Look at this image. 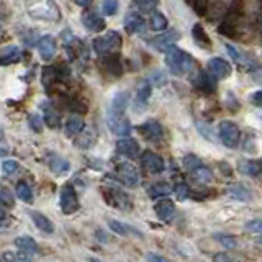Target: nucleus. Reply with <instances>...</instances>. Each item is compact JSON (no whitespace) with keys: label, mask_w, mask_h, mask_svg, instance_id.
Returning a JSON list of instances; mask_svg holds the SVG:
<instances>
[{"label":"nucleus","mask_w":262,"mask_h":262,"mask_svg":"<svg viewBox=\"0 0 262 262\" xmlns=\"http://www.w3.org/2000/svg\"><path fill=\"white\" fill-rule=\"evenodd\" d=\"M166 64L176 76H190L196 71V62L192 59V56L177 48H169L166 51Z\"/></svg>","instance_id":"f257e3e1"},{"label":"nucleus","mask_w":262,"mask_h":262,"mask_svg":"<svg viewBox=\"0 0 262 262\" xmlns=\"http://www.w3.org/2000/svg\"><path fill=\"white\" fill-rule=\"evenodd\" d=\"M121 46V36L117 31H106L105 35L94 39V51L98 56H106L118 51Z\"/></svg>","instance_id":"f03ea898"},{"label":"nucleus","mask_w":262,"mask_h":262,"mask_svg":"<svg viewBox=\"0 0 262 262\" xmlns=\"http://www.w3.org/2000/svg\"><path fill=\"white\" fill-rule=\"evenodd\" d=\"M106 125H108L110 131L117 136H128L131 133V125L123 115V112L112 108L106 115Z\"/></svg>","instance_id":"7ed1b4c3"},{"label":"nucleus","mask_w":262,"mask_h":262,"mask_svg":"<svg viewBox=\"0 0 262 262\" xmlns=\"http://www.w3.org/2000/svg\"><path fill=\"white\" fill-rule=\"evenodd\" d=\"M59 205L64 215H72L79 210V199L77 193L74 190V187L71 184L64 185L61 190V196H59Z\"/></svg>","instance_id":"20e7f679"},{"label":"nucleus","mask_w":262,"mask_h":262,"mask_svg":"<svg viewBox=\"0 0 262 262\" xmlns=\"http://www.w3.org/2000/svg\"><path fill=\"white\" fill-rule=\"evenodd\" d=\"M218 135L221 143L226 147H236L237 141H239V128L231 121H223L218 126Z\"/></svg>","instance_id":"39448f33"},{"label":"nucleus","mask_w":262,"mask_h":262,"mask_svg":"<svg viewBox=\"0 0 262 262\" xmlns=\"http://www.w3.org/2000/svg\"><path fill=\"white\" fill-rule=\"evenodd\" d=\"M117 172L123 184H126L128 187H138L139 174H138V169L131 162H121L117 167Z\"/></svg>","instance_id":"423d86ee"},{"label":"nucleus","mask_w":262,"mask_h":262,"mask_svg":"<svg viewBox=\"0 0 262 262\" xmlns=\"http://www.w3.org/2000/svg\"><path fill=\"white\" fill-rule=\"evenodd\" d=\"M179 39H180V31L179 30H169L166 33H162V35L152 38L151 45L156 49H159V51H167V49L174 46Z\"/></svg>","instance_id":"0eeeda50"},{"label":"nucleus","mask_w":262,"mask_h":262,"mask_svg":"<svg viewBox=\"0 0 262 262\" xmlns=\"http://www.w3.org/2000/svg\"><path fill=\"white\" fill-rule=\"evenodd\" d=\"M143 167L149 172V174H161V172L166 169V164H164L161 156H158L156 152L146 151L143 154Z\"/></svg>","instance_id":"6e6552de"},{"label":"nucleus","mask_w":262,"mask_h":262,"mask_svg":"<svg viewBox=\"0 0 262 262\" xmlns=\"http://www.w3.org/2000/svg\"><path fill=\"white\" fill-rule=\"evenodd\" d=\"M208 68H210V72L216 79H226L231 76V71H233L231 64L225 59H221V57H213V59H210Z\"/></svg>","instance_id":"1a4fd4ad"},{"label":"nucleus","mask_w":262,"mask_h":262,"mask_svg":"<svg viewBox=\"0 0 262 262\" xmlns=\"http://www.w3.org/2000/svg\"><path fill=\"white\" fill-rule=\"evenodd\" d=\"M31 16L35 18H46V20H57L59 18V12L54 7V4H41V5H35L33 8H30Z\"/></svg>","instance_id":"9d476101"},{"label":"nucleus","mask_w":262,"mask_h":262,"mask_svg":"<svg viewBox=\"0 0 262 262\" xmlns=\"http://www.w3.org/2000/svg\"><path fill=\"white\" fill-rule=\"evenodd\" d=\"M154 211L159 220L169 223V221L174 220V216H176V205L170 200H159L154 205Z\"/></svg>","instance_id":"9b49d317"},{"label":"nucleus","mask_w":262,"mask_h":262,"mask_svg":"<svg viewBox=\"0 0 262 262\" xmlns=\"http://www.w3.org/2000/svg\"><path fill=\"white\" fill-rule=\"evenodd\" d=\"M141 133L146 139H149V141H159V139H162V136H164L161 123L156 120H147L146 123H143Z\"/></svg>","instance_id":"f8f14e48"},{"label":"nucleus","mask_w":262,"mask_h":262,"mask_svg":"<svg viewBox=\"0 0 262 262\" xmlns=\"http://www.w3.org/2000/svg\"><path fill=\"white\" fill-rule=\"evenodd\" d=\"M38 49H39V56L43 61H51L54 54H56V43L54 38L51 35H45L43 38H39L38 43Z\"/></svg>","instance_id":"ddd939ff"},{"label":"nucleus","mask_w":262,"mask_h":262,"mask_svg":"<svg viewBox=\"0 0 262 262\" xmlns=\"http://www.w3.org/2000/svg\"><path fill=\"white\" fill-rule=\"evenodd\" d=\"M125 28L131 35H136V33H141L146 28V21L141 15H138L135 12H129L125 16Z\"/></svg>","instance_id":"4468645a"},{"label":"nucleus","mask_w":262,"mask_h":262,"mask_svg":"<svg viewBox=\"0 0 262 262\" xmlns=\"http://www.w3.org/2000/svg\"><path fill=\"white\" fill-rule=\"evenodd\" d=\"M117 151L123 156H126V158H136L139 154V144L135 141V139L131 138H126V139H120L117 143Z\"/></svg>","instance_id":"2eb2a0df"},{"label":"nucleus","mask_w":262,"mask_h":262,"mask_svg":"<svg viewBox=\"0 0 262 262\" xmlns=\"http://www.w3.org/2000/svg\"><path fill=\"white\" fill-rule=\"evenodd\" d=\"M110 199H115V200L108 202L110 205H113V207H117L120 210H129L131 208L128 195L123 193L121 190H117V188H112V190H108V192H106V200H110Z\"/></svg>","instance_id":"dca6fc26"},{"label":"nucleus","mask_w":262,"mask_h":262,"mask_svg":"<svg viewBox=\"0 0 262 262\" xmlns=\"http://www.w3.org/2000/svg\"><path fill=\"white\" fill-rule=\"evenodd\" d=\"M15 246L20 249V252L28 254V256H33V254L39 252V248H38L36 241L33 239V237H30V236H18L15 239Z\"/></svg>","instance_id":"f3484780"},{"label":"nucleus","mask_w":262,"mask_h":262,"mask_svg":"<svg viewBox=\"0 0 262 262\" xmlns=\"http://www.w3.org/2000/svg\"><path fill=\"white\" fill-rule=\"evenodd\" d=\"M20 57H21V51L18 46H5L0 49V64L2 66L18 62Z\"/></svg>","instance_id":"a211bd4d"},{"label":"nucleus","mask_w":262,"mask_h":262,"mask_svg":"<svg viewBox=\"0 0 262 262\" xmlns=\"http://www.w3.org/2000/svg\"><path fill=\"white\" fill-rule=\"evenodd\" d=\"M82 23H84V27L89 30V31H94V33H98L105 30V20L102 18L100 15L97 13H85L84 18H82Z\"/></svg>","instance_id":"6ab92c4d"},{"label":"nucleus","mask_w":262,"mask_h":262,"mask_svg":"<svg viewBox=\"0 0 262 262\" xmlns=\"http://www.w3.org/2000/svg\"><path fill=\"white\" fill-rule=\"evenodd\" d=\"M31 220H33V223L36 225V228L39 229V231H43V233H46V234L54 233V225H53V221L49 220L48 216H45L43 213H39V211H31Z\"/></svg>","instance_id":"aec40b11"},{"label":"nucleus","mask_w":262,"mask_h":262,"mask_svg":"<svg viewBox=\"0 0 262 262\" xmlns=\"http://www.w3.org/2000/svg\"><path fill=\"white\" fill-rule=\"evenodd\" d=\"M49 169H51L56 176H66L71 169V164L68 159L64 158H59V156H53V158H49Z\"/></svg>","instance_id":"412c9836"},{"label":"nucleus","mask_w":262,"mask_h":262,"mask_svg":"<svg viewBox=\"0 0 262 262\" xmlns=\"http://www.w3.org/2000/svg\"><path fill=\"white\" fill-rule=\"evenodd\" d=\"M43 110H45V121H46V125L49 128H57V126H59V123H61L59 112H57L53 105H48V103H45Z\"/></svg>","instance_id":"4be33fe9"},{"label":"nucleus","mask_w":262,"mask_h":262,"mask_svg":"<svg viewBox=\"0 0 262 262\" xmlns=\"http://www.w3.org/2000/svg\"><path fill=\"white\" fill-rule=\"evenodd\" d=\"M82 129H84V120H82L80 117H71L68 121H66L64 131L68 136H76L80 133Z\"/></svg>","instance_id":"5701e85b"},{"label":"nucleus","mask_w":262,"mask_h":262,"mask_svg":"<svg viewBox=\"0 0 262 262\" xmlns=\"http://www.w3.org/2000/svg\"><path fill=\"white\" fill-rule=\"evenodd\" d=\"M192 179L200 184H210L213 180V174H211V170L207 169L205 166H199V167L192 169Z\"/></svg>","instance_id":"b1692460"},{"label":"nucleus","mask_w":262,"mask_h":262,"mask_svg":"<svg viewBox=\"0 0 262 262\" xmlns=\"http://www.w3.org/2000/svg\"><path fill=\"white\" fill-rule=\"evenodd\" d=\"M192 33H193V38H195V41H196V45H199L200 48L208 49V48L211 46V41H210V38L207 36V33H205V30L202 28V25H195L193 30H192Z\"/></svg>","instance_id":"393cba45"},{"label":"nucleus","mask_w":262,"mask_h":262,"mask_svg":"<svg viewBox=\"0 0 262 262\" xmlns=\"http://www.w3.org/2000/svg\"><path fill=\"white\" fill-rule=\"evenodd\" d=\"M195 85L200 90H205V92H213L215 90V82H211L210 76H207L205 72H199L195 77Z\"/></svg>","instance_id":"a878e982"},{"label":"nucleus","mask_w":262,"mask_h":262,"mask_svg":"<svg viewBox=\"0 0 262 262\" xmlns=\"http://www.w3.org/2000/svg\"><path fill=\"white\" fill-rule=\"evenodd\" d=\"M149 97H151V84H149V80H143L136 90V102L146 103L149 100Z\"/></svg>","instance_id":"bb28decb"},{"label":"nucleus","mask_w":262,"mask_h":262,"mask_svg":"<svg viewBox=\"0 0 262 262\" xmlns=\"http://www.w3.org/2000/svg\"><path fill=\"white\" fill-rule=\"evenodd\" d=\"M16 195L18 199L25 203H33V190L27 182H18L16 184Z\"/></svg>","instance_id":"cd10ccee"},{"label":"nucleus","mask_w":262,"mask_h":262,"mask_svg":"<svg viewBox=\"0 0 262 262\" xmlns=\"http://www.w3.org/2000/svg\"><path fill=\"white\" fill-rule=\"evenodd\" d=\"M149 25L154 31H162V30L167 28V18L161 12H152Z\"/></svg>","instance_id":"c85d7f7f"},{"label":"nucleus","mask_w":262,"mask_h":262,"mask_svg":"<svg viewBox=\"0 0 262 262\" xmlns=\"http://www.w3.org/2000/svg\"><path fill=\"white\" fill-rule=\"evenodd\" d=\"M108 226H110L117 234H120V236H126V234H129V233H136V234H139L138 231H135L133 228H129V226H126L125 223H121V221H117V220H110V221H108Z\"/></svg>","instance_id":"c756f323"},{"label":"nucleus","mask_w":262,"mask_h":262,"mask_svg":"<svg viewBox=\"0 0 262 262\" xmlns=\"http://www.w3.org/2000/svg\"><path fill=\"white\" fill-rule=\"evenodd\" d=\"M170 193V187L166 182H158V184H152L149 188V195L154 196V199H159V196H166Z\"/></svg>","instance_id":"7c9ffc66"},{"label":"nucleus","mask_w":262,"mask_h":262,"mask_svg":"<svg viewBox=\"0 0 262 262\" xmlns=\"http://www.w3.org/2000/svg\"><path fill=\"white\" fill-rule=\"evenodd\" d=\"M239 170L246 176H259L260 174V166L257 162H252V161H246L239 164Z\"/></svg>","instance_id":"2f4dec72"},{"label":"nucleus","mask_w":262,"mask_h":262,"mask_svg":"<svg viewBox=\"0 0 262 262\" xmlns=\"http://www.w3.org/2000/svg\"><path fill=\"white\" fill-rule=\"evenodd\" d=\"M229 195L231 196H234L236 200H243V202H246V200H249V192L246 190V188L241 185V184H234V185H231V188H229Z\"/></svg>","instance_id":"473e14b6"},{"label":"nucleus","mask_w":262,"mask_h":262,"mask_svg":"<svg viewBox=\"0 0 262 262\" xmlns=\"http://www.w3.org/2000/svg\"><path fill=\"white\" fill-rule=\"evenodd\" d=\"M215 239H216L221 246H223V248H226V249H236V239H234L233 236L218 233V234H215Z\"/></svg>","instance_id":"72a5a7b5"},{"label":"nucleus","mask_w":262,"mask_h":262,"mask_svg":"<svg viewBox=\"0 0 262 262\" xmlns=\"http://www.w3.org/2000/svg\"><path fill=\"white\" fill-rule=\"evenodd\" d=\"M135 7L139 8L141 12H152L156 5H158V0H133Z\"/></svg>","instance_id":"f704fd0d"},{"label":"nucleus","mask_w":262,"mask_h":262,"mask_svg":"<svg viewBox=\"0 0 262 262\" xmlns=\"http://www.w3.org/2000/svg\"><path fill=\"white\" fill-rule=\"evenodd\" d=\"M2 169H4V174L5 176H15L16 172H18L20 166H18V162L13 161V159H7L2 162Z\"/></svg>","instance_id":"c9c22d12"},{"label":"nucleus","mask_w":262,"mask_h":262,"mask_svg":"<svg viewBox=\"0 0 262 262\" xmlns=\"http://www.w3.org/2000/svg\"><path fill=\"white\" fill-rule=\"evenodd\" d=\"M0 202H2V207L7 208V207H13V195L10 193V190H7L4 187L2 190H0Z\"/></svg>","instance_id":"e433bc0d"},{"label":"nucleus","mask_w":262,"mask_h":262,"mask_svg":"<svg viewBox=\"0 0 262 262\" xmlns=\"http://www.w3.org/2000/svg\"><path fill=\"white\" fill-rule=\"evenodd\" d=\"M92 133H94V131H85V133H82V131H80L79 135L84 139H77V141H76L77 147H90V146H92Z\"/></svg>","instance_id":"4c0bfd02"},{"label":"nucleus","mask_w":262,"mask_h":262,"mask_svg":"<svg viewBox=\"0 0 262 262\" xmlns=\"http://www.w3.org/2000/svg\"><path fill=\"white\" fill-rule=\"evenodd\" d=\"M174 193L177 195L179 200H187L188 195H190V190H188V185H185V184H177L174 187Z\"/></svg>","instance_id":"58836bf2"},{"label":"nucleus","mask_w":262,"mask_h":262,"mask_svg":"<svg viewBox=\"0 0 262 262\" xmlns=\"http://www.w3.org/2000/svg\"><path fill=\"white\" fill-rule=\"evenodd\" d=\"M117 8H118V2H117V0H103L102 10H103L105 15H115Z\"/></svg>","instance_id":"ea45409f"},{"label":"nucleus","mask_w":262,"mask_h":262,"mask_svg":"<svg viewBox=\"0 0 262 262\" xmlns=\"http://www.w3.org/2000/svg\"><path fill=\"white\" fill-rule=\"evenodd\" d=\"M43 120L39 115H31L30 117V126L33 131H36V133H41V129H43Z\"/></svg>","instance_id":"a19ab883"},{"label":"nucleus","mask_w":262,"mask_h":262,"mask_svg":"<svg viewBox=\"0 0 262 262\" xmlns=\"http://www.w3.org/2000/svg\"><path fill=\"white\" fill-rule=\"evenodd\" d=\"M184 166L187 167V169H195V167H199V166H202V162H200V159L196 158V156H187V158L184 159Z\"/></svg>","instance_id":"79ce46f5"},{"label":"nucleus","mask_w":262,"mask_h":262,"mask_svg":"<svg viewBox=\"0 0 262 262\" xmlns=\"http://www.w3.org/2000/svg\"><path fill=\"white\" fill-rule=\"evenodd\" d=\"M246 228L249 229L252 233H257V234H262V221L260 220H252V221H248V225Z\"/></svg>","instance_id":"37998d69"},{"label":"nucleus","mask_w":262,"mask_h":262,"mask_svg":"<svg viewBox=\"0 0 262 262\" xmlns=\"http://www.w3.org/2000/svg\"><path fill=\"white\" fill-rule=\"evenodd\" d=\"M252 103L259 106V108H262V90H257V92H254L252 97H251Z\"/></svg>","instance_id":"c03bdc74"},{"label":"nucleus","mask_w":262,"mask_h":262,"mask_svg":"<svg viewBox=\"0 0 262 262\" xmlns=\"http://www.w3.org/2000/svg\"><path fill=\"white\" fill-rule=\"evenodd\" d=\"M226 49H228V53L231 54V57H233L234 61H237V62H243V61H244V59H243V56H241L239 53H237L233 46H229V45H228V46H226Z\"/></svg>","instance_id":"a18cd8bd"},{"label":"nucleus","mask_w":262,"mask_h":262,"mask_svg":"<svg viewBox=\"0 0 262 262\" xmlns=\"http://www.w3.org/2000/svg\"><path fill=\"white\" fill-rule=\"evenodd\" d=\"M79 7H87V5H90L92 4V0H74Z\"/></svg>","instance_id":"49530a36"},{"label":"nucleus","mask_w":262,"mask_h":262,"mask_svg":"<svg viewBox=\"0 0 262 262\" xmlns=\"http://www.w3.org/2000/svg\"><path fill=\"white\" fill-rule=\"evenodd\" d=\"M215 260H233V257L226 256V254H218V256H215Z\"/></svg>","instance_id":"de8ad7c7"},{"label":"nucleus","mask_w":262,"mask_h":262,"mask_svg":"<svg viewBox=\"0 0 262 262\" xmlns=\"http://www.w3.org/2000/svg\"><path fill=\"white\" fill-rule=\"evenodd\" d=\"M149 259H152V260H164V257H161V256H149Z\"/></svg>","instance_id":"09e8293b"},{"label":"nucleus","mask_w":262,"mask_h":262,"mask_svg":"<svg viewBox=\"0 0 262 262\" xmlns=\"http://www.w3.org/2000/svg\"><path fill=\"white\" fill-rule=\"evenodd\" d=\"M259 244H262V237H259Z\"/></svg>","instance_id":"8fccbe9b"}]
</instances>
